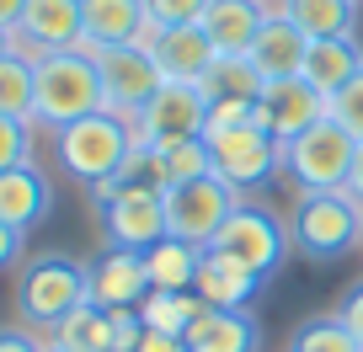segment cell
Returning <instances> with one entry per match:
<instances>
[{
	"label": "cell",
	"mask_w": 363,
	"mask_h": 352,
	"mask_svg": "<svg viewBox=\"0 0 363 352\" xmlns=\"http://www.w3.org/2000/svg\"><path fill=\"white\" fill-rule=\"evenodd\" d=\"M240 193L225 182V176H193V182L166 187V235L187 240V246H214L219 225L235 214Z\"/></svg>",
	"instance_id": "6"
},
{
	"label": "cell",
	"mask_w": 363,
	"mask_h": 352,
	"mask_svg": "<svg viewBox=\"0 0 363 352\" xmlns=\"http://www.w3.org/2000/svg\"><path fill=\"white\" fill-rule=\"evenodd\" d=\"M96 75H102V102H107V113H118V118H134L139 107H145L160 86H166V75H160L155 54H150L145 43L102 48V54H96Z\"/></svg>",
	"instance_id": "10"
},
{
	"label": "cell",
	"mask_w": 363,
	"mask_h": 352,
	"mask_svg": "<svg viewBox=\"0 0 363 352\" xmlns=\"http://www.w3.org/2000/svg\"><path fill=\"white\" fill-rule=\"evenodd\" d=\"M22 11H27V0H0V27L11 33V27L22 22Z\"/></svg>",
	"instance_id": "39"
},
{
	"label": "cell",
	"mask_w": 363,
	"mask_h": 352,
	"mask_svg": "<svg viewBox=\"0 0 363 352\" xmlns=\"http://www.w3.org/2000/svg\"><path fill=\"white\" fill-rule=\"evenodd\" d=\"M22 240H27V229H16V225H6V219H0V273L22 256Z\"/></svg>",
	"instance_id": "35"
},
{
	"label": "cell",
	"mask_w": 363,
	"mask_h": 352,
	"mask_svg": "<svg viewBox=\"0 0 363 352\" xmlns=\"http://www.w3.org/2000/svg\"><path fill=\"white\" fill-rule=\"evenodd\" d=\"M358 69H363V43H358V38H315V43L305 48L299 80H310V86L331 102Z\"/></svg>",
	"instance_id": "20"
},
{
	"label": "cell",
	"mask_w": 363,
	"mask_h": 352,
	"mask_svg": "<svg viewBox=\"0 0 363 352\" xmlns=\"http://www.w3.org/2000/svg\"><path fill=\"white\" fill-rule=\"evenodd\" d=\"M363 240V203L342 193H305L294 208V246L310 261H337Z\"/></svg>",
	"instance_id": "5"
},
{
	"label": "cell",
	"mask_w": 363,
	"mask_h": 352,
	"mask_svg": "<svg viewBox=\"0 0 363 352\" xmlns=\"http://www.w3.org/2000/svg\"><path fill=\"white\" fill-rule=\"evenodd\" d=\"M48 352H54V347H48Z\"/></svg>",
	"instance_id": "41"
},
{
	"label": "cell",
	"mask_w": 363,
	"mask_h": 352,
	"mask_svg": "<svg viewBox=\"0 0 363 352\" xmlns=\"http://www.w3.org/2000/svg\"><path fill=\"white\" fill-rule=\"evenodd\" d=\"M0 352H48V347H38V336H33V331L11 326V331H0Z\"/></svg>",
	"instance_id": "37"
},
{
	"label": "cell",
	"mask_w": 363,
	"mask_h": 352,
	"mask_svg": "<svg viewBox=\"0 0 363 352\" xmlns=\"http://www.w3.org/2000/svg\"><path fill=\"white\" fill-rule=\"evenodd\" d=\"M11 54V33H6V27H0V59Z\"/></svg>",
	"instance_id": "40"
},
{
	"label": "cell",
	"mask_w": 363,
	"mask_h": 352,
	"mask_svg": "<svg viewBox=\"0 0 363 352\" xmlns=\"http://www.w3.org/2000/svg\"><path fill=\"white\" fill-rule=\"evenodd\" d=\"M262 86H267V80L257 75V64H251L246 54H219L214 64H208V75L198 80V91H203L208 107H251L262 96Z\"/></svg>",
	"instance_id": "23"
},
{
	"label": "cell",
	"mask_w": 363,
	"mask_h": 352,
	"mask_svg": "<svg viewBox=\"0 0 363 352\" xmlns=\"http://www.w3.org/2000/svg\"><path fill=\"white\" fill-rule=\"evenodd\" d=\"M289 22L315 38H358V0H289Z\"/></svg>",
	"instance_id": "26"
},
{
	"label": "cell",
	"mask_w": 363,
	"mask_h": 352,
	"mask_svg": "<svg viewBox=\"0 0 363 352\" xmlns=\"http://www.w3.org/2000/svg\"><path fill=\"white\" fill-rule=\"evenodd\" d=\"M48 203H54V193H48V176L27 160V166H11L0 171V219L16 229H33L38 219L48 214Z\"/></svg>",
	"instance_id": "22"
},
{
	"label": "cell",
	"mask_w": 363,
	"mask_h": 352,
	"mask_svg": "<svg viewBox=\"0 0 363 352\" xmlns=\"http://www.w3.org/2000/svg\"><path fill=\"white\" fill-rule=\"evenodd\" d=\"M262 278L251 273L246 261L225 256V251L203 246V261H198V278H193V294L203 299L208 310H246L251 299H257Z\"/></svg>",
	"instance_id": "17"
},
{
	"label": "cell",
	"mask_w": 363,
	"mask_h": 352,
	"mask_svg": "<svg viewBox=\"0 0 363 352\" xmlns=\"http://www.w3.org/2000/svg\"><path fill=\"white\" fill-rule=\"evenodd\" d=\"M54 144H59V166H65L69 176L96 187V182H107V176H118V171L128 166L139 139H134V118L91 113V118H80V123L54 128Z\"/></svg>",
	"instance_id": "2"
},
{
	"label": "cell",
	"mask_w": 363,
	"mask_h": 352,
	"mask_svg": "<svg viewBox=\"0 0 363 352\" xmlns=\"http://www.w3.org/2000/svg\"><path fill=\"white\" fill-rule=\"evenodd\" d=\"M208 0H145V11H150V33H160V27H187L203 16Z\"/></svg>",
	"instance_id": "33"
},
{
	"label": "cell",
	"mask_w": 363,
	"mask_h": 352,
	"mask_svg": "<svg viewBox=\"0 0 363 352\" xmlns=\"http://www.w3.org/2000/svg\"><path fill=\"white\" fill-rule=\"evenodd\" d=\"M337 320L352 331V336H358V347H363V283H358V288H347V299H342Z\"/></svg>",
	"instance_id": "34"
},
{
	"label": "cell",
	"mask_w": 363,
	"mask_h": 352,
	"mask_svg": "<svg viewBox=\"0 0 363 352\" xmlns=\"http://www.w3.org/2000/svg\"><path fill=\"white\" fill-rule=\"evenodd\" d=\"M80 305H91V273L75 256H38L27 261L22 283H16V310L27 326H48L54 331L65 315H75Z\"/></svg>",
	"instance_id": "3"
},
{
	"label": "cell",
	"mask_w": 363,
	"mask_h": 352,
	"mask_svg": "<svg viewBox=\"0 0 363 352\" xmlns=\"http://www.w3.org/2000/svg\"><path fill=\"white\" fill-rule=\"evenodd\" d=\"M80 54H102V48H123V43H145L150 38V11L145 0H80Z\"/></svg>",
	"instance_id": "14"
},
{
	"label": "cell",
	"mask_w": 363,
	"mask_h": 352,
	"mask_svg": "<svg viewBox=\"0 0 363 352\" xmlns=\"http://www.w3.org/2000/svg\"><path fill=\"white\" fill-rule=\"evenodd\" d=\"M107 246L123 251H150L155 240H166V193L160 187H123L118 198L102 203Z\"/></svg>",
	"instance_id": "12"
},
{
	"label": "cell",
	"mask_w": 363,
	"mask_h": 352,
	"mask_svg": "<svg viewBox=\"0 0 363 352\" xmlns=\"http://www.w3.org/2000/svg\"><path fill=\"white\" fill-rule=\"evenodd\" d=\"M54 352H118V326H113V310L102 305H80L75 315H65L54 326Z\"/></svg>",
	"instance_id": "24"
},
{
	"label": "cell",
	"mask_w": 363,
	"mask_h": 352,
	"mask_svg": "<svg viewBox=\"0 0 363 352\" xmlns=\"http://www.w3.org/2000/svg\"><path fill=\"white\" fill-rule=\"evenodd\" d=\"M145 48L155 54L160 75H166V80H187V86H198V80L208 75V64L219 59V48L208 43V33H203L198 22H187V27H160V33L145 38Z\"/></svg>",
	"instance_id": "16"
},
{
	"label": "cell",
	"mask_w": 363,
	"mask_h": 352,
	"mask_svg": "<svg viewBox=\"0 0 363 352\" xmlns=\"http://www.w3.org/2000/svg\"><path fill=\"white\" fill-rule=\"evenodd\" d=\"M203 144H208V160H214V176H225L235 193L262 187L272 171H284V144H278L272 134H262L257 123L208 128Z\"/></svg>",
	"instance_id": "8"
},
{
	"label": "cell",
	"mask_w": 363,
	"mask_h": 352,
	"mask_svg": "<svg viewBox=\"0 0 363 352\" xmlns=\"http://www.w3.org/2000/svg\"><path fill=\"white\" fill-rule=\"evenodd\" d=\"M203 134H208V102L187 80H166L134 113V139L145 149H171V144H187V139H203Z\"/></svg>",
	"instance_id": "7"
},
{
	"label": "cell",
	"mask_w": 363,
	"mask_h": 352,
	"mask_svg": "<svg viewBox=\"0 0 363 352\" xmlns=\"http://www.w3.org/2000/svg\"><path fill=\"white\" fill-rule=\"evenodd\" d=\"M150 171H155V187H177V182H193V176H208L214 160H208L203 139H187V144H171V149H150Z\"/></svg>",
	"instance_id": "28"
},
{
	"label": "cell",
	"mask_w": 363,
	"mask_h": 352,
	"mask_svg": "<svg viewBox=\"0 0 363 352\" xmlns=\"http://www.w3.org/2000/svg\"><path fill=\"white\" fill-rule=\"evenodd\" d=\"M326 118H337V123L347 128L352 139H363V69H358V75H352L347 86H342V91L326 102Z\"/></svg>",
	"instance_id": "31"
},
{
	"label": "cell",
	"mask_w": 363,
	"mask_h": 352,
	"mask_svg": "<svg viewBox=\"0 0 363 352\" xmlns=\"http://www.w3.org/2000/svg\"><path fill=\"white\" fill-rule=\"evenodd\" d=\"M198 310H203V299L198 294H177V288H150V294L139 299L145 331H171V336H187V326L198 320Z\"/></svg>",
	"instance_id": "27"
},
{
	"label": "cell",
	"mask_w": 363,
	"mask_h": 352,
	"mask_svg": "<svg viewBox=\"0 0 363 352\" xmlns=\"http://www.w3.org/2000/svg\"><path fill=\"white\" fill-rule=\"evenodd\" d=\"M352 155H358V139L337 118H320L294 144H284V171L299 193H342L347 171H352Z\"/></svg>",
	"instance_id": "4"
},
{
	"label": "cell",
	"mask_w": 363,
	"mask_h": 352,
	"mask_svg": "<svg viewBox=\"0 0 363 352\" xmlns=\"http://www.w3.org/2000/svg\"><path fill=\"white\" fill-rule=\"evenodd\" d=\"M305 48H310V38L299 33L289 16H267V22H262V33L251 38L246 59L257 64L262 80H294L299 64H305Z\"/></svg>",
	"instance_id": "18"
},
{
	"label": "cell",
	"mask_w": 363,
	"mask_h": 352,
	"mask_svg": "<svg viewBox=\"0 0 363 352\" xmlns=\"http://www.w3.org/2000/svg\"><path fill=\"white\" fill-rule=\"evenodd\" d=\"M262 22H267L262 0H208L203 16H198V27L208 33V43L219 54H246L251 38L262 33Z\"/></svg>",
	"instance_id": "21"
},
{
	"label": "cell",
	"mask_w": 363,
	"mask_h": 352,
	"mask_svg": "<svg viewBox=\"0 0 363 352\" xmlns=\"http://www.w3.org/2000/svg\"><path fill=\"white\" fill-rule=\"evenodd\" d=\"M294 352H363V347H358V336H352V331L342 326L337 315H326V320H310V326H299Z\"/></svg>",
	"instance_id": "30"
},
{
	"label": "cell",
	"mask_w": 363,
	"mask_h": 352,
	"mask_svg": "<svg viewBox=\"0 0 363 352\" xmlns=\"http://www.w3.org/2000/svg\"><path fill=\"white\" fill-rule=\"evenodd\" d=\"M86 273H91V305H102V310H139V299L150 294L145 251L107 246V256H96Z\"/></svg>",
	"instance_id": "15"
},
{
	"label": "cell",
	"mask_w": 363,
	"mask_h": 352,
	"mask_svg": "<svg viewBox=\"0 0 363 352\" xmlns=\"http://www.w3.org/2000/svg\"><path fill=\"white\" fill-rule=\"evenodd\" d=\"M86 38L80 22V0H27L22 22L11 27V54L22 59H48V54H69Z\"/></svg>",
	"instance_id": "11"
},
{
	"label": "cell",
	"mask_w": 363,
	"mask_h": 352,
	"mask_svg": "<svg viewBox=\"0 0 363 352\" xmlns=\"http://www.w3.org/2000/svg\"><path fill=\"white\" fill-rule=\"evenodd\" d=\"M187 352H257L262 347V326L246 310H198V320L187 326Z\"/></svg>",
	"instance_id": "19"
},
{
	"label": "cell",
	"mask_w": 363,
	"mask_h": 352,
	"mask_svg": "<svg viewBox=\"0 0 363 352\" xmlns=\"http://www.w3.org/2000/svg\"><path fill=\"white\" fill-rule=\"evenodd\" d=\"M326 118V96L310 86V80H267L257 96V128L262 134H272L278 144H294L299 134H305L310 123H320Z\"/></svg>",
	"instance_id": "13"
},
{
	"label": "cell",
	"mask_w": 363,
	"mask_h": 352,
	"mask_svg": "<svg viewBox=\"0 0 363 352\" xmlns=\"http://www.w3.org/2000/svg\"><path fill=\"white\" fill-rule=\"evenodd\" d=\"M27 160H33V123L0 113V171L27 166Z\"/></svg>",
	"instance_id": "32"
},
{
	"label": "cell",
	"mask_w": 363,
	"mask_h": 352,
	"mask_svg": "<svg viewBox=\"0 0 363 352\" xmlns=\"http://www.w3.org/2000/svg\"><path fill=\"white\" fill-rule=\"evenodd\" d=\"M198 261H203V246H187V240H177V235L155 240V246L145 251L150 288H177V294H193Z\"/></svg>",
	"instance_id": "25"
},
{
	"label": "cell",
	"mask_w": 363,
	"mask_h": 352,
	"mask_svg": "<svg viewBox=\"0 0 363 352\" xmlns=\"http://www.w3.org/2000/svg\"><path fill=\"white\" fill-rule=\"evenodd\" d=\"M347 193L363 203V139H358V155H352V171H347Z\"/></svg>",
	"instance_id": "38"
},
{
	"label": "cell",
	"mask_w": 363,
	"mask_h": 352,
	"mask_svg": "<svg viewBox=\"0 0 363 352\" xmlns=\"http://www.w3.org/2000/svg\"><path fill=\"white\" fill-rule=\"evenodd\" d=\"M214 251L246 261L257 278H272L278 267H284V256H289V229L278 225L267 208L235 203V214H230L225 225H219V235H214Z\"/></svg>",
	"instance_id": "9"
},
{
	"label": "cell",
	"mask_w": 363,
	"mask_h": 352,
	"mask_svg": "<svg viewBox=\"0 0 363 352\" xmlns=\"http://www.w3.org/2000/svg\"><path fill=\"white\" fill-rule=\"evenodd\" d=\"M33 86H38V64L22 54H6L0 59V113L6 118H22V123H33Z\"/></svg>",
	"instance_id": "29"
},
{
	"label": "cell",
	"mask_w": 363,
	"mask_h": 352,
	"mask_svg": "<svg viewBox=\"0 0 363 352\" xmlns=\"http://www.w3.org/2000/svg\"><path fill=\"white\" fill-rule=\"evenodd\" d=\"M134 352H187V341H182V336H171V331H145Z\"/></svg>",
	"instance_id": "36"
},
{
	"label": "cell",
	"mask_w": 363,
	"mask_h": 352,
	"mask_svg": "<svg viewBox=\"0 0 363 352\" xmlns=\"http://www.w3.org/2000/svg\"><path fill=\"white\" fill-rule=\"evenodd\" d=\"M33 123L65 128L80 123L91 113H107L102 102V75H96V59L69 48V54H48L38 59V86H33Z\"/></svg>",
	"instance_id": "1"
}]
</instances>
